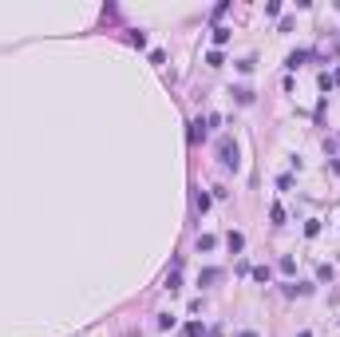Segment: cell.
Masks as SVG:
<instances>
[{"instance_id":"7","label":"cell","mask_w":340,"mask_h":337,"mask_svg":"<svg viewBox=\"0 0 340 337\" xmlns=\"http://www.w3.org/2000/svg\"><path fill=\"white\" fill-rule=\"evenodd\" d=\"M186 337H206V325H202V321H190V325H186Z\"/></svg>"},{"instance_id":"15","label":"cell","mask_w":340,"mask_h":337,"mask_svg":"<svg viewBox=\"0 0 340 337\" xmlns=\"http://www.w3.org/2000/svg\"><path fill=\"white\" fill-rule=\"evenodd\" d=\"M241 337H257V333H241Z\"/></svg>"},{"instance_id":"5","label":"cell","mask_w":340,"mask_h":337,"mask_svg":"<svg viewBox=\"0 0 340 337\" xmlns=\"http://www.w3.org/2000/svg\"><path fill=\"white\" fill-rule=\"evenodd\" d=\"M214 246H218V238H214V234H198V250H214Z\"/></svg>"},{"instance_id":"9","label":"cell","mask_w":340,"mask_h":337,"mask_svg":"<svg viewBox=\"0 0 340 337\" xmlns=\"http://www.w3.org/2000/svg\"><path fill=\"white\" fill-rule=\"evenodd\" d=\"M233 96H237V103H253V91H250V87H237Z\"/></svg>"},{"instance_id":"1","label":"cell","mask_w":340,"mask_h":337,"mask_svg":"<svg viewBox=\"0 0 340 337\" xmlns=\"http://www.w3.org/2000/svg\"><path fill=\"white\" fill-rule=\"evenodd\" d=\"M218 163H222V167H237V143H233L230 135L218 139Z\"/></svg>"},{"instance_id":"6","label":"cell","mask_w":340,"mask_h":337,"mask_svg":"<svg viewBox=\"0 0 340 337\" xmlns=\"http://www.w3.org/2000/svg\"><path fill=\"white\" fill-rule=\"evenodd\" d=\"M285 294H289V297H297V294H313V286H297V282H289Z\"/></svg>"},{"instance_id":"3","label":"cell","mask_w":340,"mask_h":337,"mask_svg":"<svg viewBox=\"0 0 340 337\" xmlns=\"http://www.w3.org/2000/svg\"><path fill=\"white\" fill-rule=\"evenodd\" d=\"M308 56H313V52H304V48H297V52L289 56V68H301V64H304V59H308Z\"/></svg>"},{"instance_id":"2","label":"cell","mask_w":340,"mask_h":337,"mask_svg":"<svg viewBox=\"0 0 340 337\" xmlns=\"http://www.w3.org/2000/svg\"><path fill=\"white\" fill-rule=\"evenodd\" d=\"M218 278H222V270H214V266L198 274V282H202V286H214V282H218Z\"/></svg>"},{"instance_id":"12","label":"cell","mask_w":340,"mask_h":337,"mask_svg":"<svg viewBox=\"0 0 340 337\" xmlns=\"http://www.w3.org/2000/svg\"><path fill=\"white\" fill-rule=\"evenodd\" d=\"M206 64H210V68H222V52H218V48H214V52L206 56Z\"/></svg>"},{"instance_id":"13","label":"cell","mask_w":340,"mask_h":337,"mask_svg":"<svg viewBox=\"0 0 340 337\" xmlns=\"http://www.w3.org/2000/svg\"><path fill=\"white\" fill-rule=\"evenodd\" d=\"M317 278L321 282H332V266H317Z\"/></svg>"},{"instance_id":"4","label":"cell","mask_w":340,"mask_h":337,"mask_svg":"<svg viewBox=\"0 0 340 337\" xmlns=\"http://www.w3.org/2000/svg\"><path fill=\"white\" fill-rule=\"evenodd\" d=\"M269 218L281 226V222H285V206H281V202H273V206H269Z\"/></svg>"},{"instance_id":"10","label":"cell","mask_w":340,"mask_h":337,"mask_svg":"<svg viewBox=\"0 0 340 337\" xmlns=\"http://www.w3.org/2000/svg\"><path fill=\"white\" fill-rule=\"evenodd\" d=\"M226 40H230V28H214V44H218V48H222Z\"/></svg>"},{"instance_id":"14","label":"cell","mask_w":340,"mask_h":337,"mask_svg":"<svg viewBox=\"0 0 340 337\" xmlns=\"http://www.w3.org/2000/svg\"><path fill=\"white\" fill-rule=\"evenodd\" d=\"M336 83H340V68H336V76H332V87H336Z\"/></svg>"},{"instance_id":"8","label":"cell","mask_w":340,"mask_h":337,"mask_svg":"<svg viewBox=\"0 0 340 337\" xmlns=\"http://www.w3.org/2000/svg\"><path fill=\"white\" fill-rule=\"evenodd\" d=\"M226 242H230V250H241V246H245V238H241L237 230H230V238H226Z\"/></svg>"},{"instance_id":"11","label":"cell","mask_w":340,"mask_h":337,"mask_svg":"<svg viewBox=\"0 0 340 337\" xmlns=\"http://www.w3.org/2000/svg\"><path fill=\"white\" fill-rule=\"evenodd\" d=\"M281 274H297V258L285 254V258H281Z\"/></svg>"}]
</instances>
